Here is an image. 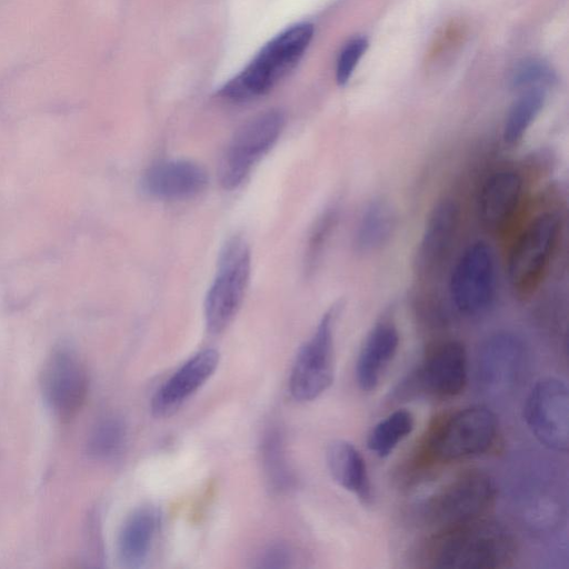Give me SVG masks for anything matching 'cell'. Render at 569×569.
<instances>
[{
  "instance_id": "22",
  "label": "cell",
  "mask_w": 569,
  "mask_h": 569,
  "mask_svg": "<svg viewBox=\"0 0 569 569\" xmlns=\"http://www.w3.org/2000/svg\"><path fill=\"white\" fill-rule=\"evenodd\" d=\"M415 429V416L407 409H397L379 420L367 438L368 449L380 458H386Z\"/></svg>"
},
{
  "instance_id": "26",
  "label": "cell",
  "mask_w": 569,
  "mask_h": 569,
  "mask_svg": "<svg viewBox=\"0 0 569 569\" xmlns=\"http://www.w3.org/2000/svg\"><path fill=\"white\" fill-rule=\"evenodd\" d=\"M367 48L368 40L363 37L353 38L345 44L339 54L336 67V79L340 86L348 82Z\"/></svg>"
},
{
  "instance_id": "10",
  "label": "cell",
  "mask_w": 569,
  "mask_h": 569,
  "mask_svg": "<svg viewBox=\"0 0 569 569\" xmlns=\"http://www.w3.org/2000/svg\"><path fill=\"white\" fill-rule=\"evenodd\" d=\"M523 418L533 437L546 448L567 452L569 448L568 387L557 377H543L530 389Z\"/></svg>"
},
{
  "instance_id": "18",
  "label": "cell",
  "mask_w": 569,
  "mask_h": 569,
  "mask_svg": "<svg viewBox=\"0 0 569 569\" xmlns=\"http://www.w3.org/2000/svg\"><path fill=\"white\" fill-rule=\"evenodd\" d=\"M459 207L442 199L430 211L419 241L417 263L422 271L440 267L449 253L459 224Z\"/></svg>"
},
{
  "instance_id": "4",
  "label": "cell",
  "mask_w": 569,
  "mask_h": 569,
  "mask_svg": "<svg viewBox=\"0 0 569 569\" xmlns=\"http://www.w3.org/2000/svg\"><path fill=\"white\" fill-rule=\"evenodd\" d=\"M496 493L495 481L488 473L463 471L426 499L422 516L437 531L452 528L483 518L492 507Z\"/></svg>"
},
{
  "instance_id": "7",
  "label": "cell",
  "mask_w": 569,
  "mask_h": 569,
  "mask_svg": "<svg viewBox=\"0 0 569 569\" xmlns=\"http://www.w3.org/2000/svg\"><path fill=\"white\" fill-rule=\"evenodd\" d=\"M283 126V113L272 109L256 116L234 133L218 170L224 189L232 190L243 182L253 166L276 143Z\"/></svg>"
},
{
  "instance_id": "1",
  "label": "cell",
  "mask_w": 569,
  "mask_h": 569,
  "mask_svg": "<svg viewBox=\"0 0 569 569\" xmlns=\"http://www.w3.org/2000/svg\"><path fill=\"white\" fill-rule=\"evenodd\" d=\"M516 552V539L508 528L479 518L437 531L427 559L435 568L490 569L509 567Z\"/></svg>"
},
{
  "instance_id": "16",
  "label": "cell",
  "mask_w": 569,
  "mask_h": 569,
  "mask_svg": "<svg viewBox=\"0 0 569 569\" xmlns=\"http://www.w3.org/2000/svg\"><path fill=\"white\" fill-rule=\"evenodd\" d=\"M218 365L219 353L216 350L206 349L196 353L157 391L152 399L153 413H172L213 375Z\"/></svg>"
},
{
  "instance_id": "21",
  "label": "cell",
  "mask_w": 569,
  "mask_h": 569,
  "mask_svg": "<svg viewBox=\"0 0 569 569\" xmlns=\"http://www.w3.org/2000/svg\"><path fill=\"white\" fill-rule=\"evenodd\" d=\"M396 227V214L390 203L381 198L371 200L363 209L355 233V246L362 253L385 246Z\"/></svg>"
},
{
  "instance_id": "20",
  "label": "cell",
  "mask_w": 569,
  "mask_h": 569,
  "mask_svg": "<svg viewBox=\"0 0 569 569\" xmlns=\"http://www.w3.org/2000/svg\"><path fill=\"white\" fill-rule=\"evenodd\" d=\"M159 526L156 509L136 510L121 528L118 541L120 559L128 567H139L147 559Z\"/></svg>"
},
{
  "instance_id": "23",
  "label": "cell",
  "mask_w": 569,
  "mask_h": 569,
  "mask_svg": "<svg viewBox=\"0 0 569 569\" xmlns=\"http://www.w3.org/2000/svg\"><path fill=\"white\" fill-rule=\"evenodd\" d=\"M546 100V89L541 87L523 89L509 108L502 130L506 143L515 144L525 136Z\"/></svg>"
},
{
  "instance_id": "8",
  "label": "cell",
  "mask_w": 569,
  "mask_h": 569,
  "mask_svg": "<svg viewBox=\"0 0 569 569\" xmlns=\"http://www.w3.org/2000/svg\"><path fill=\"white\" fill-rule=\"evenodd\" d=\"M337 309H329L295 360L289 389L297 401H311L323 393L335 377L333 331Z\"/></svg>"
},
{
  "instance_id": "24",
  "label": "cell",
  "mask_w": 569,
  "mask_h": 569,
  "mask_svg": "<svg viewBox=\"0 0 569 569\" xmlns=\"http://www.w3.org/2000/svg\"><path fill=\"white\" fill-rule=\"evenodd\" d=\"M127 439V428L121 418L107 415L99 418L91 427L86 449L96 460H110L123 449Z\"/></svg>"
},
{
  "instance_id": "3",
  "label": "cell",
  "mask_w": 569,
  "mask_h": 569,
  "mask_svg": "<svg viewBox=\"0 0 569 569\" xmlns=\"http://www.w3.org/2000/svg\"><path fill=\"white\" fill-rule=\"evenodd\" d=\"M498 420L486 406H470L438 421L420 448L421 465L449 463L479 456L496 441Z\"/></svg>"
},
{
  "instance_id": "17",
  "label": "cell",
  "mask_w": 569,
  "mask_h": 569,
  "mask_svg": "<svg viewBox=\"0 0 569 569\" xmlns=\"http://www.w3.org/2000/svg\"><path fill=\"white\" fill-rule=\"evenodd\" d=\"M523 194L521 176L510 169L493 172L483 182L478 198L479 218L492 231L503 229L516 214Z\"/></svg>"
},
{
  "instance_id": "12",
  "label": "cell",
  "mask_w": 569,
  "mask_h": 569,
  "mask_svg": "<svg viewBox=\"0 0 569 569\" xmlns=\"http://www.w3.org/2000/svg\"><path fill=\"white\" fill-rule=\"evenodd\" d=\"M87 370L78 355L67 346L54 348L40 375V390L48 408L59 418L72 417L88 393Z\"/></svg>"
},
{
  "instance_id": "2",
  "label": "cell",
  "mask_w": 569,
  "mask_h": 569,
  "mask_svg": "<svg viewBox=\"0 0 569 569\" xmlns=\"http://www.w3.org/2000/svg\"><path fill=\"white\" fill-rule=\"evenodd\" d=\"M313 37L308 22L289 27L266 43L256 57L219 94L233 102H244L268 93L299 62Z\"/></svg>"
},
{
  "instance_id": "14",
  "label": "cell",
  "mask_w": 569,
  "mask_h": 569,
  "mask_svg": "<svg viewBox=\"0 0 569 569\" xmlns=\"http://www.w3.org/2000/svg\"><path fill=\"white\" fill-rule=\"evenodd\" d=\"M207 184L206 170L184 159L158 162L141 179L143 192L160 200L190 199L201 193Z\"/></svg>"
},
{
  "instance_id": "5",
  "label": "cell",
  "mask_w": 569,
  "mask_h": 569,
  "mask_svg": "<svg viewBox=\"0 0 569 569\" xmlns=\"http://www.w3.org/2000/svg\"><path fill=\"white\" fill-rule=\"evenodd\" d=\"M251 256L243 238L233 236L223 244L216 276L204 300V319L211 333H220L236 316L250 278Z\"/></svg>"
},
{
  "instance_id": "15",
  "label": "cell",
  "mask_w": 569,
  "mask_h": 569,
  "mask_svg": "<svg viewBox=\"0 0 569 569\" xmlns=\"http://www.w3.org/2000/svg\"><path fill=\"white\" fill-rule=\"evenodd\" d=\"M397 326L387 319L376 322L365 337L355 367L356 381L360 390H375L392 362L399 348Z\"/></svg>"
},
{
  "instance_id": "11",
  "label": "cell",
  "mask_w": 569,
  "mask_h": 569,
  "mask_svg": "<svg viewBox=\"0 0 569 569\" xmlns=\"http://www.w3.org/2000/svg\"><path fill=\"white\" fill-rule=\"evenodd\" d=\"M525 361V343L517 335L491 333L477 352L475 376L479 391L489 397L510 392L521 378Z\"/></svg>"
},
{
  "instance_id": "27",
  "label": "cell",
  "mask_w": 569,
  "mask_h": 569,
  "mask_svg": "<svg viewBox=\"0 0 569 569\" xmlns=\"http://www.w3.org/2000/svg\"><path fill=\"white\" fill-rule=\"evenodd\" d=\"M551 81V70L541 61H526L515 71L513 86L518 88H545Z\"/></svg>"
},
{
  "instance_id": "9",
  "label": "cell",
  "mask_w": 569,
  "mask_h": 569,
  "mask_svg": "<svg viewBox=\"0 0 569 569\" xmlns=\"http://www.w3.org/2000/svg\"><path fill=\"white\" fill-rule=\"evenodd\" d=\"M452 305L463 316L485 313L496 296V267L490 247L483 241L470 244L459 257L449 281Z\"/></svg>"
},
{
  "instance_id": "6",
  "label": "cell",
  "mask_w": 569,
  "mask_h": 569,
  "mask_svg": "<svg viewBox=\"0 0 569 569\" xmlns=\"http://www.w3.org/2000/svg\"><path fill=\"white\" fill-rule=\"evenodd\" d=\"M560 231V218L545 212L532 219L516 239L508 258V278L519 293L532 291L546 272Z\"/></svg>"
},
{
  "instance_id": "25",
  "label": "cell",
  "mask_w": 569,
  "mask_h": 569,
  "mask_svg": "<svg viewBox=\"0 0 569 569\" xmlns=\"http://www.w3.org/2000/svg\"><path fill=\"white\" fill-rule=\"evenodd\" d=\"M261 458L267 482L276 492L288 491L293 487V473L288 466L283 440L277 429L269 430L261 443Z\"/></svg>"
},
{
  "instance_id": "19",
  "label": "cell",
  "mask_w": 569,
  "mask_h": 569,
  "mask_svg": "<svg viewBox=\"0 0 569 569\" xmlns=\"http://www.w3.org/2000/svg\"><path fill=\"white\" fill-rule=\"evenodd\" d=\"M326 461L332 479L351 492L362 505L372 502V488L366 461L349 441L337 439L326 451Z\"/></svg>"
},
{
  "instance_id": "13",
  "label": "cell",
  "mask_w": 569,
  "mask_h": 569,
  "mask_svg": "<svg viewBox=\"0 0 569 569\" xmlns=\"http://www.w3.org/2000/svg\"><path fill=\"white\" fill-rule=\"evenodd\" d=\"M467 379L468 358L465 346L457 340H446L428 350L405 387L437 398H451L462 392Z\"/></svg>"
},
{
  "instance_id": "28",
  "label": "cell",
  "mask_w": 569,
  "mask_h": 569,
  "mask_svg": "<svg viewBox=\"0 0 569 569\" xmlns=\"http://www.w3.org/2000/svg\"><path fill=\"white\" fill-rule=\"evenodd\" d=\"M292 558V551L287 545L282 542L272 543L261 552L258 567L268 569L288 568Z\"/></svg>"
}]
</instances>
